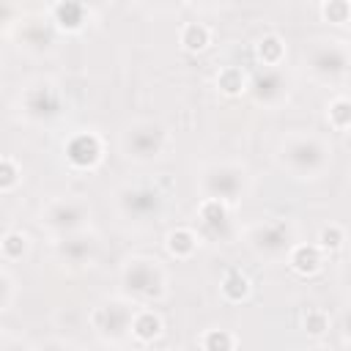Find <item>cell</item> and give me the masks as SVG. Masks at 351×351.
Instances as JSON below:
<instances>
[{"mask_svg":"<svg viewBox=\"0 0 351 351\" xmlns=\"http://www.w3.org/2000/svg\"><path fill=\"white\" fill-rule=\"evenodd\" d=\"M11 302H14V280H11L8 271L0 269V313L8 310Z\"/></svg>","mask_w":351,"mask_h":351,"instance_id":"31","label":"cell"},{"mask_svg":"<svg viewBox=\"0 0 351 351\" xmlns=\"http://www.w3.org/2000/svg\"><path fill=\"white\" fill-rule=\"evenodd\" d=\"M343 244H346V230L337 222H329V225H324L318 230V247L324 252H337Z\"/></svg>","mask_w":351,"mask_h":351,"instance_id":"29","label":"cell"},{"mask_svg":"<svg viewBox=\"0 0 351 351\" xmlns=\"http://www.w3.org/2000/svg\"><path fill=\"white\" fill-rule=\"evenodd\" d=\"M247 90L252 93V99L263 107H277L288 99L291 93V82L288 77L277 69V66H263L258 69L250 80H247Z\"/></svg>","mask_w":351,"mask_h":351,"instance_id":"13","label":"cell"},{"mask_svg":"<svg viewBox=\"0 0 351 351\" xmlns=\"http://www.w3.org/2000/svg\"><path fill=\"white\" fill-rule=\"evenodd\" d=\"M55 36H58V27L52 25V19L47 16H27L16 25V41L25 52L30 55H44V52H52L55 47Z\"/></svg>","mask_w":351,"mask_h":351,"instance_id":"14","label":"cell"},{"mask_svg":"<svg viewBox=\"0 0 351 351\" xmlns=\"http://www.w3.org/2000/svg\"><path fill=\"white\" fill-rule=\"evenodd\" d=\"M0 52H3V38H0Z\"/></svg>","mask_w":351,"mask_h":351,"instance_id":"36","label":"cell"},{"mask_svg":"<svg viewBox=\"0 0 351 351\" xmlns=\"http://www.w3.org/2000/svg\"><path fill=\"white\" fill-rule=\"evenodd\" d=\"M321 19L329 25H348L351 19V3L348 0H321Z\"/></svg>","mask_w":351,"mask_h":351,"instance_id":"27","label":"cell"},{"mask_svg":"<svg viewBox=\"0 0 351 351\" xmlns=\"http://www.w3.org/2000/svg\"><path fill=\"white\" fill-rule=\"evenodd\" d=\"M19 110L27 121L33 123H44V121H52L63 112V93L60 88L47 80V77H38L33 82H27L19 93Z\"/></svg>","mask_w":351,"mask_h":351,"instance_id":"9","label":"cell"},{"mask_svg":"<svg viewBox=\"0 0 351 351\" xmlns=\"http://www.w3.org/2000/svg\"><path fill=\"white\" fill-rule=\"evenodd\" d=\"M112 200L118 214L129 222H148L165 208V192L154 184H123L115 189Z\"/></svg>","mask_w":351,"mask_h":351,"instance_id":"7","label":"cell"},{"mask_svg":"<svg viewBox=\"0 0 351 351\" xmlns=\"http://www.w3.org/2000/svg\"><path fill=\"white\" fill-rule=\"evenodd\" d=\"M121 285L132 299L159 302L167 293V274L151 255H132L121 266Z\"/></svg>","mask_w":351,"mask_h":351,"instance_id":"2","label":"cell"},{"mask_svg":"<svg viewBox=\"0 0 351 351\" xmlns=\"http://www.w3.org/2000/svg\"><path fill=\"white\" fill-rule=\"evenodd\" d=\"M96 255H99V239L93 233H88L85 228L74 230V233H63L55 241V258L66 266H74V269L90 266L96 261Z\"/></svg>","mask_w":351,"mask_h":351,"instance_id":"12","label":"cell"},{"mask_svg":"<svg viewBox=\"0 0 351 351\" xmlns=\"http://www.w3.org/2000/svg\"><path fill=\"white\" fill-rule=\"evenodd\" d=\"M329 326H332V321H329V313H326V310H321V307H307V310H304V315H302V329H304L310 337L326 335Z\"/></svg>","mask_w":351,"mask_h":351,"instance_id":"26","label":"cell"},{"mask_svg":"<svg viewBox=\"0 0 351 351\" xmlns=\"http://www.w3.org/2000/svg\"><path fill=\"white\" fill-rule=\"evenodd\" d=\"M90 219V206L85 197L80 195H63V197H52L44 208H41V225L55 233V236H63V233H74V230H82Z\"/></svg>","mask_w":351,"mask_h":351,"instance_id":"10","label":"cell"},{"mask_svg":"<svg viewBox=\"0 0 351 351\" xmlns=\"http://www.w3.org/2000/svg\"><path fill=\"white\" fill-rule=\"evenodd\" d=\"M217 88L225 96H241L247 90V74L239 66H222L217 71Z\"/></svg>","mask_w":351,"mask_h":351,"instance_id":"23","label":"cell"},{"mask_svg":"<svg viewBox=\"0 0 351 351\" xmlns=\"http://www.w3.org/2000/svg\"><path fill=\"white\" fill-rule=\"evenodd\" d=\"M8 346H19V340H14V337H5V335H0V348H8Z\"/></svg>","mask_w":351,"mask_h":351,"instance_id":"34","label":"cell"},{"mask_svg":"<svg viewBox=\"0 0 351 351\" xmlns=\"http://www.w3.org/2000/svg\"><path fill=\"white\" fill-rule=\"evenodd\" d=\"M255 58L261 66H280L285 58V41L277 33H266L255 44Z\"/></svg>","mask_w":351,"mask_h":351,"instance_id":"21","label":"cell"},{"mask_svg":"<svg viewBox=\"0 0 351 351\" xmlns=\"http://www.w3.org/2000/svg\"><path fill=\"white\" fill-rule=\"evenodd\" d=\"M178 44L186 52H203L211 44V30L203 22H186L181 27V33H178Z\"/></svg>","mask_w":351,"mask_h":351,"instance_id":"22","label":"cell"},{"mask_svg":"<svg viewBox=\"0 0 351 351\" xmlns=\"http://www.w3.org/2000/svg\"><path fill=\"white\" fill-rule=\"evenodd\" d=\"M80 3H82L88 11H90V8H99V5H104V0H80Z\"/></svg>","mask_w":351,"mask_h":351,"instance_id":"35","label":"cell"},{"mask_svg":"<svg viewBox=\"0 0 351 351\" xmlns=\"http://www.w3.org/2000/svg\"><path fill=\"white\" fill-rule=\"evenodd\" d=\"M351 52L343 38H315L304 49V66L318 82H340L348 74Z\"/></svg>","mask_w":351,"mask_h":351,"instance_id":"4","label":"cell"},{"mask_svg":"<svg viewBox=\"0 0 351 351\" xmlns=\"http://www.w3.org/2000/svg\"><path fill=\"white\" fill-rule=\"evenodd\" d=\"M170 143V132L151 118H140L132 121L123 132H121V151L126 159L132 162H154L165 154Z\"/></svg>","mask_w":351,"mask_h":351,"instance_id":"5","label":"cell"},{"mask_svg":"<svg viewBox=\"0 0 351 351\" xmlns=\"http://www.w3.org/2000/svg\"><path fill=\"white\" fill-rule=\"evenodd\" d=\"M19 178H22L19 165L14 159H8V156H0V192L16 189L19 186Z\"/></svg>","mask_w":351,"mask_h":351,"instance_id":"30","label":"cell"},{"mask_svg":"<svg viewBox=\"0 0 351 351\" xmlns=\"http://www.w3.org/2000/svg\"><path fill=\"white\" fill-rule=\"evenodd\" d=\"M197 241H200V236L192 230V228H173L167 236H165V247H167V252L173 255V258H178V261H186V258H192L195 255V250H197Z\"/></svg>","mask_w":351,"mask_h":351,"instance_id":"19","label":"cell"},{"mask_svg":"<svg viewBox=\"0 0 351 351\" xmlns=\"http://www.w3.org/2000/svg\"><path fill=\"white\" fill-rule=\"evenodd\" d=\"M63 154L74 170H96L104 159V140L93 129H77L63 143Z\"/></svg>","mask_w":351,"mask_h":351,"instance_id":"11","label":"cell"},{"mask_svg":"<svg viewBox=\"0 0 351 351\" xmlns=\"http://www.w3.org/2000/svg\"><path fill=\"white\" fill-rule=\"evenodd\" d=\"M219 291H222V296H225L228 302L239 304V302H244V299L250 296L252 285H250V277H247L244 271H239V269H228V271L222 274Z\"/></svg>","mask_w":351,"mask_h":351,"instance_id":"20","label":"cell"},{"mask_svg":"<svg viewBox=\"0 0 351 351\" xmlns=\"http://www.w3.org/2000/svg\"><path fill=\"white\" fill-rule=\"evenodd\" d=\"M88 8L80 3V0H58L52 5V25L60 30V33H80L85 25H88Z\"/></svg>","mask_w":351,"mask_h":351,"instance_id":"16","label":"cell"},{"mask_svg":"<svg viewBox=\"0 0 351 351\" xmlns=\"http://www.w3.org/2000/svg\"><path fill=\"white\" fill-rule=\"evenodd\" d=\"M197 343H200V348H206V351H228V348H236V346H239V340H236L228 329H208Z\"/></svg>","mask_w":351,"mask_h":351,"instance_id":"28","label":"cell"},{"mask_svg":"<svg viewBox=\"0 0 351 351\" xmlns=\"http://www.w3.org/2000/svg\"><path fill=\"white\" fill-rule=\"evenodd\" d=\"M288 266L299 274V277H313L324 269V250L318 244H302L296 241L291 250H288Z\"/></svg>","mask_w":351,"mask_h":351,"instance_id":"17","label":"cell"},{"mask_svg":"<svg viewBox=\"0 0 351 351\" xmlns=\"http://www.w3.org/2000/svg\"><path fill=\"white\" fill-rule=\"evenodd\" d=\"M250 186V176L244 165L236 162H211L200 173V192L203 197H217L230 203H239Z\"/></svg>","mask_w":351,"mask_h":351,"instance_id":"6","label":"cell"},{"mask_svg":"<svg viewBox=\"0 0 351 351\" xmlns=\"http://www.w3.org/2000/svg\"><path fill=\"white\" fill-rule=\"evenodd\" d=\"M244 239L250 250L263 261H280L288 255V250L296 244V228L285 217H271L263 222H255L244 230Z\"/></svg>","mask_w":351,"mask_h":351,"instance_id":"3","label":"cell"},{"mask_svg":"<svg viewBox=\"0 0 351 351\" xmlns=\"http://www.w3.org/2000/svg\"><path fill=\"white\" fill-rule=\"evenodd\" d=\"M197 222L200 233L217 241H228L233 236V222H230V206L217 197H203L197 206Z\"/></svg>","mask_w":351,"mask_h":351,"instance_id":"15","label":"cell"},{"mask_svg":"<svg viewBox=\"0 0 351 351\" xmlns=\"http://www.w3.org/2000/svg\"><path fill=\"white\" fill-rule=\"evenodd\" d=\"M151 5H159V8H170V5H178L181 0H148Z\"/></svg>","mask_w":351,"mask_h":351,"instance_id":"33","label":"cell"},{"mask_svg":"<svg viewBox=\"0 0 351 351\" xmlns=\"http://www.w3.org/2000/svg\"><path fill=\"white\" fill-rule=\"evenodd\" d=\"M162 332H165V321H162L159 313H154V310H134L132 324H129V335L137 343H154Z\"/></svg>","mask_w":351,"mask_h":351,"instance_id":"18","label":"cell"},{"mask_svg":"<svg viewBox=\"0 0 351 351\" xmlns=\"http://www.w3.org/2000/svg\"><path fill=\"white\" fill-rule=\"evenodd\" d=\"M132 315H134V304L129 299H121V296H110V299H101L88 321H90V329L104 340V343H121L126 335H129V324H132Z\"/></svg>","mask_w":351,"mask_h":351,"instance_id":"8","label":"cell"},{"mask_svg":"<svg viewBox=\"0 0 351 351\" xmlns=\"http://www.w3.org/2000/svg\"><path fill=\"white\" fill-rule=\"evenodd\" d=\"M326 118H329V126L335 132H348V126H351V101L346 96H335L326 107Z\"/></svg>","mask_w":351,"mask_h":351,"instance_id":"25","label":"cell"},{"mask_svg":"<svg viewBox=\"0 0 351 351\" xmlns=\"http://www.w3.org/2000/svg\"><path fill=\"white\" fill-rule=\"evenodd\" d=\"M277 159L293 178H318L332 162V148L318 134L293 132L280 143Z\"/></svg>","mask_w":351,"mask_h":351,"instance_id":"1","label":"cell"},{"mask_svg":"<svg viewBox=\"0 0 351 351\" xmlns=\"http://www.w3.org/2000/svg\"><path fill=\"white\" fill-rule=\"evenodd\" d=\"M27 247H30V239L22 233V230H8L0 236V255L5 261H19L27 255Z\"/></svg>","mask_w":351,"mask_h":351,"instance_id":"24","label":"cell"},{"mask_svg":"<svg viewBox=\"0 0 351 351\" xmlns=\"http://www.w3.org/2000/svg\"><path fill=\"white\" fill-rule=\"evenodd\" d=\"M16 19V8L11 0H0V27H8Z\"/></svg>","mask_w":351,"mask_h":351,"instance_id":"32","label":"cell"}]
</instances>
